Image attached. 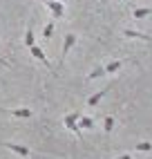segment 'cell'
<instances>
[{
  "instance_id": "2",
  "label": "cell",
  "mask_w": 152,
  "mask_h": 159,
  "mask_svg": "<svg viewBox=\"0 0 152 159\" xmlns=\"http://www.w3.org/2000/svg\"><path fill=\"white\" fill-rule=\"evenodd\" d=\"M76 45V34H67V36H65L63 38V58H67V54H69V49Z\"/></svg>"
},
{
  "instance_id": "13",
  "label": "cell",
  "mask_w": 152,
  "mask_h": 159,
  "mask_svg": "<svg viewBox=\"0 0 152 159\" xmlns=\"http://www.w3.org/2000/svg\"><path fill=\"white\" fill-rule=\"evenodd\" d=\"M134 150H141V152H148V150H152V143L150 141H143V143H136V148Z\"/></svg>"
},
{
  "instance_id": "15",
  "label": "cell",
  "mask_w": 152,
  "mask_h": 159,
  "mask_svg": "<svg viewBox=\"0 0 152 159\" xmlns=\"http://www.w3.org/2000/svg\"><path fill=\"white\" fill-rule=\"evenodd\" d=\"M112 128H114V119L112 116H105V132H112Z\"/></svg>"
},
{
  "instance_id": "4",
  "label": "cell",
  "mask_w": 152,
  "mask_h": 159,
  "mask_svg": "<svg viewBox=\"0 0 152 159\" xmlns=\"http://www.w3.org/2000/svg\"><path fill=\"white\" fill-rule=\"evenodd\" d=\"M76 119H78V112H72V114H67L65 116V125L72 130V132H76V134H81V130H78V125H76Z\"/></svg>"
},
{
  "instance_id": "12",
  "label": "cell",
  "mask_w": 152,
  "mask_h": 159,
  "mask_svg": "<svg viewBox=\"0 0 152 159\" xmlns=\"http://www.w3.org/2000/svg\"><path fill=\"white\" fill-rule=\"evenodd\" d=\"M103 74H105V67H96L94 72H90V74H87V79H94V81H96V79H101Z\"/></svg>"
},
{
  "instance_id": "9",
  "label": "cell",
  "mask_w": 152,
  "mask_h": 159,
  "mask_svg": "<svg viewBox=\"0 0 152 159\" xmlns=\"http://www.w3.org/2000/svg\"><path fill=\"white\" fill-rule=\"evenodd\" d=\"M123 34L130 36V38H143V40H150V43H152V36H148V34H139V31H132V29H125Z\"/></svg>"
},
{
  "instance_id": "6",
  "label": "cell",
  "mask_w": 152,
  "mask_h": 159,
  "mask_svg": "<svg viewBox=\"0 0 152 159\" xmlns=\"http://www.w3.org/2000/svg\"><path fill=\"white\" fill-rule=\"evenodd\" d=\"M110 88H112V85H107V88H103L101 92H96L94 97H90V99H87V105H92V108H94V105L99 103V101H101V99L105 97V94H107V90H110Z\"/></svg>"
},
{
  "instance_id": "18",
  "label": "cell",
  "mask_w": 152,
  "mask_h": 159,
  "mask_svg": "<svg viewBox=\"0 0 152 159\" xmlns=\"http://www.w3.org/2000/svg\"><path fill=\"white\" fill-rule=\"evenodd\" d=\"M58 2H63V0H58Z\"/></svg>"
},
{
  "instance_id": "10",
  "label": "cell",
  "mask_w": 152,
  "mask_h": 159,
  "mask_svg": "<svg viewBox=\"0 0 152 159\" xmlns=\"http://www.w3.org/2000/svg\"><path fill=\"white\" fill-rule=\"evenodd\" d=\"M148 14H152V7H141V9H134V18H145Z\"/></svg>"
},
{
  "instance_id": "16",
  "label": "cell",
  "mask_w": 152,
  "mask_h": 159,
  "mask_svg": "<svg viewBox=\"0 0 152 159\" xmlns=\"http://www.w3.org/2000/svg\"><path fill=\"white\" fill-rule=\"evenodd\" d=\"M94 121L90 119V116H85V119H81V128H92Z\"/></svg>"
},
{
  "instance_id": "8",
  "label": "cell",
  "mask_w": 152,
  "mask_h": 159,
  "mask_svg": "<svg viewBox=\"0 0 152 159\" xmlns=\"http://www.w3.org/2000/svg\"><path fill=\"white\" fill-rule=\"evenodd\" d=\"M9 114L18 116V119H29V116H31V110H27V108H18V110H11Z\"/></svg>"
},
{
  "instance_id": "17",
  "label": "cell",
  "mask_w": 152,
  "mask_h": 159,
  "mask_svg": "<svg viewBox=\"0 0 152 159\" xmlns=\"http://www.w3.org/2000/svg\"><path fill=\"white\" fill-rule=\"evenodd\" d=\"M114 159H132L130 155H121V157H114Z\"/></svg>"
},
{
  "instance_id": "1",
  "label": "cell",
  "mask_w": 152,
  "mask_h": 159,
  "mask_svg": "<svg viewBox=\"0 0 152 159\" xmlns=\"http://www.w3.org/2000/svg\"><path fill=\"white\" fill-rule=\"evenodd\" d=\"M47 7H49V11H51L54 18H63V14H65L63 2H58V0H47Z\"/></svg>"
},
{
  "instance_id": "7",
  "label": "cell",
  "mask_w": 152,
  "mask_h": 159,
  "mask_svg": "<svg viewBox=\"0 0 152 159\" xmlns=\"http://www.w3.org/2000/svg\"><path fill=\"white\" fill-rule=\"evenodd\" d=\"M25 45H27V47H34V45H36V36H34V27H27V31H25Z\"/></svg>"
},
{
  "instance_id": "3",
  "label": "cell",
  "mask_w": 152,
  "mask_h": 159,
  "mask_svg": "<svg viewBox=\"0 0 152 159\" xmlns=\"http://www.w3.org/2000/svg\"><path fill=\"white\" fill-rule=\"evenodd\" d=\"M29 49H31V56H34L36 61H40V63H42V65H45V67H51V65H49V61H47V56H45V52H42V49H40L38 45L29 47Z\"/></svg>"
},
{
  "instance_id": "11",
  "label": "cell",
  "mask_w": 152,
  "mask_h": 159,
  "mask_svg": "<svg viewBox=\"0 0 152 159\" xmlns=\"http://www.w3.org/2000/svg\"><path fill=\"white\" fill-rule=\"evenodd\" d=\"M123 65V61H114V63H107L105 65V74H112V72H116L118 67Z\"/></svg>"
},
{
  "instance_id": "14",
  "label": "cell",
  "mask_w": 152,
  "mask_h": 159,
  "mask_svg": "<svg viewBox=\"0 0 152 159\" xmlns=\"http://www.w3.org/2000/svg\"><path fill=\"white\" fill-rule=\"evenodd\" d=\"M54 34V20H49V23L45 25V31H42V36H45V38H49Z\"/></svg>"
},
{
  "instance_id": "5",
  "label": "cell",
  "mask_w": 152,
  "mask_h": 159,
  "mask_svg": "<svg viewBox=\"0 0 152 159\" xmlns=\"http://www.w3.org/2000/svg\"><path fill=\"white\" fill-rule=\"evenodd\" d=\"M7 150H14L16 155H20V157H29V148H25V146H18V143H2Z\"/></svg>"
}]
</instances>
